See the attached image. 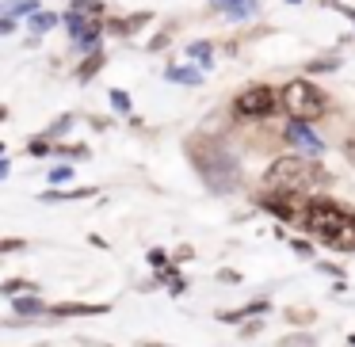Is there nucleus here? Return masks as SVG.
<instances>
[{"mask_svg": "<svg viewBox=\"0 0 355 347\" xmlns=\"http://www.w3.org/2000/svg\"><path fill=\"white\" fill-rule=\"evenodd\" d=\"M352 347H355V336H352Z\"/></svg>", "mask_w": 355, "mask_h": 347, "instance_id": "nucleus-30", "label": "nucleus"}, {"mask_svg": "<svg viewBox=\"0 0 355 347\" xmlns=\"http://www.w3.org/2000/svg\"><path fill=\"white\" fill-rule=\"evenodd\" d=\"M141 347H164V344H141Z\"/></svg>", "mask_w": 355, "mask_h": 347, "instance_id": "nucleus-28", "label": "nucleus"}, {"mask_svg": "<svg viewBox=\"0 0 355 347\" xmlns=\"http://www.w3.org/2000/svg\"><path fill=\"white\" fill-rule=\"evenodd\" d=\"M100 65H103V54H100V50H96V54H92V57H88V62H85V65H80V69H77V77H80V80H88V77H92L96 69H100Z\"/></svg>", "mask_w": 355, "mask_h": 347, "instance_id": "nucleus-14", "label": "nucleus"}, {"mask_svg": "<svg viewBox=\"0 0 355 347\" xmlns=\"http://www.w3.org/2000/svg\"><path fill=\"white\" fill-rule=\"evenodd\" d=\"M54 317H100L107 313V305H85V301H62V305L50 309Z\"/></svg>", "mask_w": 355, "mask_h": 347, "instance_id": "nucleus-8", "label": "nucleus"}, {"mask_svg": "<svg viewBox=\"0 0 355 347\" xmlns=\"http://www.w3.org/2000/svg\"><path fill=\"white\" fill-rule=\"evenodd\" d=\"M321 168L309 161H302V157H279V161L268 164V172H263V184L271 187V191H286V195H306L313 184H321Z\"/></svg>", "mask_w": 355, "mask_h": 347, "instance_id": "nucleus-3", "label": "nucleus"}, {"mask_svg": "<svg viewBox=\"0 0 355 347\" xmlns=\"http://www.w3.org/2000/svg\"><path fill=\"white\" fill-rule=\"evenodd\" d=\"M286 138H291V141H298V145H306V149H321L317 134L309 130L306 123H291V126H286Z\"/></svg>", "mask_w": 355, "mask_h": 347, "instance_id": "nucleus-9", "label": "nucleus"}, {"mask_svg": "<svg viewBox=\"0 0 355 347\" xmlns=\"http://www.w3.org/2000/svg\"><path fill=\"white\" fill-rule=\"evenodd\" d=\"M168 77L176 84H199V69H168Z\"/></svg>", "mask_w": 355, "mask_h": 347, "instance_id": "nucleus-13", "label": "nucleus"}, {"mask_svg": "<svg viewBox=\"0 0 355 347\" xmlns=\"http://www.w3.org/2000/svg\"><path fill=\"white\" fill-rule=\"evenodd\" d=\"M279 100H283V96H279L275 88L252 84V88H245V92L233 100V111H237L241 118H268V115H275V103Z\"/></svg>", "mask_w": 355, "mask_h": 347, "instance_id": "nucleus-5", "label": "nucleus"}, {"mask_svg": "<svg viewBox=\"0 0 355 347\" xmlns=\"http://www.w3.org/2000/svg\"><path fill=\"white\" fill-rule=\"evenodd\" d=\"M344 157H347V164L355 168V138H347V141H344Z\"/></svg>", "mask_w": 355, "mask_h": 347, "instance_id": "nucleus-23", "label": "nucleus"}, {"mask_svg": "<svg viewBox=\"0 0 355 347\" xmlns=\"http://www.w3.org/2000/svg\"><path fill=\"white\" fill-rule=\"evenodd\" d=\"M65 27H69V35L80 42V46H88V50L96 46V39H100V31H103V27H100V19L80 16V12H69V16H65Z\"/></svg>", "mask_w": 355, "mask_h": 347, "instance_id": "nucleus-7", "label": "nucleus"}, {"mask_svg": "<svg viewBox=\"0 0 355 347\" xmlns=\"http://www.w3.org/2000/svg\"><path fill=\"white\" fill-rule=\"evenodd\" d=\"M19 248H24V240H4V244H0V252H19Z\"/></svg>", "mask_w": 355, "mask_h": 347, "instance_id": "nucleus-24", "label": "nucleus"}, {"mask_svg": "<svg viewBox=\"0 0 355 347\" xmlns=\"http://www.w3.org/2000/svg\"><path fill=\"white\" fill-rule=\"evenodd\" d=\"M42 309H46V305H42V301L39 298H35V294H31V298H16V313H42Z\"/></svg>", "mask_w": 355, "mask_h": 347, "instance_id": "nucleus-12", "label": "nucleus"}, {"mask_svg": "<svg viewBox=\"0 0 355 347\" xmlns=\"http://www.w3.org/2000/svg\"><path fill=\"white\" fill-rule=\"evenodd\" d=\"M187 157L191 164L202 172L214 191H233L237 187V161L230 157V149L222 141H207V138H191L187 141Z\"/></svg>", "mask_w": 355, "mask_h": 347, "instance_id": "nucleus-2", "label": "nucleus"}, {"mask_svg": "<svg viewBox=\"0 0 355 347\" xmlns=\"http://www.w3.org/2000/svg\"><path fill=\"white\" fill-rule=\"evenodd\" d=\"M50 149H54V145H50V141H31V145H27V153H31V157H46L50 153Z\"/></svg>", "mask_w": 355, "mask_h": 347, "instance_id": "nucleus-19", "label": "nucleus"}, {"mask_svg": "<svg viewBox=\"0 0 355 347\" xmlns=\"http://www.w3.org/2000/svg\"><path fill=\"white\" fill-rule=\"evenodd\" d=\"M149 24V12H138V16H130V19H119V24H111L107 31L111 35H134L138 27H146Z\"/></svg>", "mask_w": 355, "mask_h": 347, "instance_id": "nucleus-10", "label": "nucleus"}, {"mask_svg": "<svg viewBox=\"0 0 355 347\" xmlns=\"http://www.w3.org/2000/svg\"><path fill=\"white\" fill-rule=\"evenodd\" d=\"M291 248H294V252H298V256H309V240H294Z\"/></svg>", "mask_w": 355, "mask_h": 347, "instance_id": "nucleus-26", "label": "nucleus"}, {"mask_svg": "<svg viewBox=\"0 0 355 347\" xmlns=\"http://www.w3.org/2000/svg\"><path fill=\"white\" fill-rule=\"evenodd\" d=\"M352 19H355V12H352Z\"/></svg>", "mask_w": 355, "mask_h": 347, "instance_id": "nucleus-31", "label": "nucleus"}, {"mask_svg": "<svg viewBox=\"0 0 355 347\" xmlns=\"http://www.w3.org/2000/svg\"><path fill=\"white\" fill-rule=\"evenodd\" d=\"M302 225H306V233H313L321 244L336 248V252H355V214L344 202L329 199V195L306 199Z\"/></svg>", "mask_w": 355, "mask_h": 347, "instance_id": "nucleus-1", "label": "nucleus"}, {"mask_svg": "<svg viewBox=\"0 0 355 347\" xmlns=\"http://www.w3.org/2000/svg\"><path fill=\"white\" fill-rule=\"evenodd\" d=\"M69 179H73V168H69V164H62V168L50 172V184H69Z\"/></svg>", "mask_w": 355, "mask_h": 347, "instance_id": "nucleus-18", "label": "nucleus"}, {"mask_svg": "<svg viewBox=\"0 0 355 347\" xmlns=\"http://www.w3.org/2000/svg\"><path fill=\"white\" fill-rule=\"evenodd\" d=\"M218 4H225V8H241V0H218Z\"/></svg>", "mask_w": 355, "mask_h": 347, "instance_id": "nucleus-27", "label": "nucleus"}, {"mask_svg": "<svg viewBox=\"0 0 355 347\" xmlns=\"http://www.w3.org/2000/svg\"><path fill=\"white\" fill-rule=\"evenodd\" d=\"M24 278H8V283H4V286H0V290H4V294H16V290H24Z\"/></svg>", "mask_w": 355, "mask_h": 347, "instance_id": "nucleus-22", "label": "nucleus"}, {"mask_svg": "<svg viewBox=\"0 0 355 347\" xmlns=\"http://www.w3.org/2000/svg\"><path fill=\"white\" fill-rule=\"evenodd\" d=\"M286 4H298V0H286Z\"/></svg>", "mask_w": 355, "mask_h": 347, "instance_id": "nucleus-29", "label": "nucleus"}, {"mask_svg": "<svg viewBox=\"0 0 355 347\" xmlns=\"http://www.w3.org/2000/svg\"><path fill=\"white\" fill-rule=\"evenodd\" d=\"M58 19H62V16H54V12H39V16L31 19V27H35V31H50Z\"/></svg>", "mask_w": 355, "mask_h": 347, "instance_id": "nucleus-15", "label": "nucleus"}, {"mask_svg": "<svg viewBox=\"0 0 355 347\" xmlns=\"http://www.w3.org/2000/svg\"><path fill=\"white\" fill-rule=\"evenodd\" d=\"M260 210H268V214H275V217H302V214H306V202H302V195L268 191L260 199Z\"/></svg>", "mask_w": 355, "mask_h": 347, "instance_id": "nucleus-6", "label": "nucleus"}, {"mask_svg": "<svg viewBox=\"0 0 355 347\" xmlns=\"http://www.w3.org/2000/svg\"><path fill=\"white\" fill-rule=\"evenodd\" d=\"M309 69H313V73H324V69H336V62H313Z\"/></svg>", "mask_w": 355, "mask_h": 347, "instance_id": "nucleus-25", "label": "nucleus"}, {"mask_svg": "<svg viewBox=\"0 0 355 347\" xmlns=\"http://www.w3.org/2000/svg\"><path fill=\"white\" fill-rule=\"evenodd\" d=\"M279 347H317V339L306 336V332H294V336H283V339H279Z\"/></svg>", "mask_w": 355, "mask_h": 347, "instance_id": "nucleus-11", "label": "nucleus"}, {"mask_svg": "<svg viewBox=\"0 0 355 347\" xmlns=\"http://www.w3.org/2000/svg\"><path fill=\"white\" fill-rule=\"evenodd\" d=\"M207 50H210V46H207V42H195V46H191V50H187V54H191V57H199V62H207V57H210V54H207Z\"/></svg>", "mask_w": 355, "mask_h": 347, "instance_id": "nucleus-21", "label": "nucleus"}, {"mask_svg": "<svg viewBox=\"0 0 355 347\" xmlns=\"http://www.w3.org/2000/svg\"><path fill=\"white\" fill-rule=\"evenodd\" d=\"M149 263H153V267H168V256H164L161 248H153V252H149Z\"/></svg>", "mask_w": 355, "mask_h": 347, "instance_id": "nucleus-20", "label": "nucleus"}, {"mask_svg": "<svg viewBox=\"0 0 355 347\" xmlns=\"http://www.w3.org/2000/svg\"><path fill=\"white\" fill-rule=\"evenodd\" d=\"M283 107L291 111L294 123H313L329 111V96L313 84V80H291L283 88Z\"/></svg>", "mask_w": 355, "mask_h": 347, "instance_id": "nucleus-4", "label": "nucleus"}, {"mask_svg": "<svg viewBox=\"0 0 355 347\" xmlns=\"http://www.w3.org/2000/svg\"><path fill=\"white\" fill-rule=\"evenodd\" d=\"M24 12H35V16H39V4H35V0H19V4H12V8H8V19L12 16H24Z\"/></svg>", "mask_w": 355, "mask_h": 347, "instance_id": "nucleus-17", "label": "nucleus"}, {"mask_svg": "<svg viewBox=\"0 0 355 347\" xmlns=\"http://www.w3.org/2000/svg\"><path fill=\"white\" fill-rule=\"evenodd\" d=\"M111 107H115L119 115H126V111H130V96L119 92V88H115V92H111Z\"/></svg>", "mask_w": 355, "mask_h": 347, "instance_id": "nucleus-16", "label": "nucleus"}]
</instances>
